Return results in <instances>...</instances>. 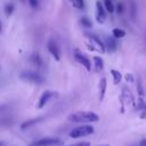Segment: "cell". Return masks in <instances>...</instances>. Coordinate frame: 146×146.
Here are the masks:
<instances>
[{
	"mask_svg": "<svg viewBox=\"0 0 146 146\" xmlns=\"http://www.w3.org/2000/svg\"><path fill=\"white\" fill-rule=\"evenodd\" d=\"M68 121L75 123H89V122H97L99 116L95 112L90 111H78L68 115Z\"/></svg>",
	"mask_w": 146,
	"mask_h": 146,
	"instance_id": "cell-1",
	"label": "cell"
},
{
	"mask_svg": "<svg viewBox=\"0 0 146 146\" xmlns=\"http://www.w3.org/2000/svg\"><path fill=\"white\" fill-rule=\"evenodd\" d=\"M91 133H94V128L89 124H83V125H79V127L72 129L71 132H70V137L76 139V138L89 136Z\"/></svg>",
	"mask_w": 146,
	"mask_h": 146,
	"instance_id": "cell-2",
	"label": "cell"
},
{
	"mask_svg": "<svg viewBox=\"0 0 146 146\" xmlns=\"http://www.w3.org/2000/svg\"><path fill=\"white\" fill-rule=\"evenodd\" d=\"M21 79L24 80V81H27V82H31V83H42L44 81V78L41 76L39 73L34 72V71H24L21 73Z\"/></svg>",
	"mask_w": 146,
	"mask_h": 146,
	"instance_id": "cell-3",
	"label": "cell"
},
{
	"mask_svg": "<svg viewBox=\"0 0 146 146\" xmlns=\"http://www.w3.org/2000/svg\"><path fill=\"white\" fill-rule=\"evenodd\" d=\"M59 143L58 138H52V137H47V138H41L39 140L32 141L29 146H49V145H56Z\"/></svg>",
	"mask_w": 146,
	"mask_h": 146,
	"instance_id": "cell-4",
	"label": "cell"
},
{
	"mask_svg": "<svg viewBox=\"0 0 146 146\" xmlns=\"http://www.w3.org/2000/svg\"><path fill=\"white\" fill-rule=\"evenodd\" d=\"M55 95H57L55 91H50V90L43 91L42 95L40 96L39 102H38V108H42L44 105H47V104L49 103V100L55 97Z\"/></svg>",
	"mask_w": 146,
	"mask_h": 146,
	"instance_id": "cell-5",
	"label": "cell"
},
{
	"mask_svg": "<svg viewBox=\"0 0 146 146\" xmlns=\"http://www.w3.org/2000/svg\"><path fill=\"white\" fill-rule=\"evenodd\" d=\"M86 35H87V38L89 39V41L96 46V50H97V51L105 52V46H104V42H103L97 35H95V34H90V33H87Z\"/></svg>",
	"mask_w": 146,
	"mask_h": 146,
	"instance_id": "cell-6",
	"label": "cell"
},
{
	"mask_svg": "<svg viewBox=\"0 0 146 146\" xmlns=\"http://www.w3.org/2000/svg\"><path fill=\"white\" fill-rule=\"evenodd\" d=\"M47 49L49 50V52L52 55V57L56 60H59L60 59V51H59V48H58V44H57L56 41L49 40L48 43H47Z\"/></svg>",
	"mask_w": 146,
	"mask_h": 146,
	"instance_id": "cell-7",
	"label": "cell"
},
{
	"mask_svg": "<svg viewBox=\"0 0 146 146\" xmlns=\"http://www.w3.org/2000/svg\"><path fill=\"white\" fill-rule=\"evenodd\" d=\"M74 59H75L78 63H80L82 66H84L87 71H90V70H91L90 59H88V57L84 56L83 54H81V52H79V51H75V52H74Z\"/></svg>",
	"mask_w": 146,
	"mask_h": 146,
	"instance_id": "cell-8",
	"label": "cell"
},
{
	"mask_svg": "<svg viewBox=\"0 0 146 146\" xmlns=\"http://www.w3.org/2000/svg\"><path fill=\"white\" fill-rule=\"evenodd\" d=\"M96 19H97V22L99 24H103L105 22V19H106L105 8H104V6L99 1L96 2Z\"/></svg>",
	"mask_w": 146,
	"mask_h": 146,
	"instance_id": "cell-9",
	"label": "cell"
},
{
	"mask_svg": "<svg viewBox=\"0 0 146 146\" xmlns=\"http://www.w3.org/2000/svg\"><path fill=\"white\" fill-rule=\"evenodd\" d=\"M104 46H105V49L108 50V51H111V52L115 51V49H116V42H115V40H114L113 38H111V36H105Z\"/></svg>",
	"mask_w": 146,
	"mask_h": 146,
	"instance_id": "cell-10",
	"label": "cell"
},
{
	"mask_svg": "<svg viewBox=\"0 0 146 146\" xmlns=\"http://www.w3.org/2000/svg\"><path fill=\"white\" fill-rule=\"evenodd\" d=\"M106 84H107L106 78H102L100 81H99V99L100 100L104 99V96H105V92H106Z\"/></svg>",
	"mask_w": 146,
	"mask_h": 146,
	"instance_id": "cell-11",
	"label": "cell"
},
{
	"mask_svg": "<svg viewBox=\"0 0 146 146\" xmlns=\"http://www.w3.org/2000/svg\"><path fill=\"white\" fill-rule=\"evenodd\" d=\"M92 59H94V64H95L96 71L97 72L103 71V68H104V62H103V59L100 57H98V56H95Z\"/></svg>",
	"mask_w": 146,
	"mask_h": 146,
	"instance_id": "cell-12",
	"label": "cell"
},
{
	"mask_svg": "<svg viewBox=\"0 0 146 146\" xmlns=\"http://www.w3.org/2000/svg\"><path fill=\"white\" fill-rule=\"evenodd\" d=\"M111 74L113 75V82L114 84H119L122 80V74L116 70H111Z\"/></svg>",
	"mask_w": 146,
	"mask_h": 146,
	"instance_id": "cell-13",
	"label": "cell"
},
{
	"mask_svg": "<svg viewBox=\"0 0 146 146\" xmlns=\"http://www.w3.org/2000/svg\"><path fill=\"white\" fill-rule=\"evenodd\" d=\"M42 120H43V117H38V119H32V120L25 121V122L21 125V128H22V129H26V128H29V127H31V125H33V124H35V123L42 121Z\"/></svg>",
	"mask_w": 146,
	"mask_h": 146,
	"instance_id": "cell-14",
	"label": "cell"
},
{
	"mask_svg": "<svg viewBox=\"0 0 146 146\" xmlns=\"http://www.w3.org/2000/svg\"><path fill=\"white\" fill-rule=\"evenodd\" d=\"M113 35H114V38H116V39H121V38H123L124 35H125V31L124 30H122V29H119V27H115V29H113Z\"/></svg>",
	"mask_w": 146,
	"mask_h": 146,
	"instance_id": "cell-15",
	"label": "cell"
},
{
	"mask_svg": "<svg viewBox=\"0 0 146 146\" xmlns=\"http://www.w3.org/2000/svg\"><path fill=\"white\" fill-rule=\"evenodd\" d=\"M32 62H33V64H34L36 67L42 66V59H41V57H40L39 54H34V55L32 56Z\"/></svg>",
	"mask_w": 146,
	"mask_h": 146,
	"instance_id": "cell-16",
	"label": "cell"
},
{
	"mask_svg": "<svg viewBox=\"0 0 146 146\" xmlns=\"http://www.w3.org/2000/svg\"><path fill=\"white\" fill-rule=\"evenodd\" d=\"M122 92H123V96H124V98L127 99L128 103H131V102L133 100V98H132V94L130 92V90H129L128 88H123V89H122Z\"/></svg>",
	"mask_w": 146,
	"mask_h": 146,
	"instance_id": "cell-17",
	"label": "cell"
},
{
	"mask_svg": "<svg viewBox=\"0 0 146 146\" xmlns=\"http://www.w3.org/2000/svg\"><path fill=\"white\" fill-rule=\"evenodd\" d=\"M104 8L108 13H113L114 11V5H113L112 0H104Z\"/></svg>",
	"mask_w": 146,
	"mask_h": 146,
	"instance_id": "cell-18",
	"label": "cell"
},
{
	"mask_svg": "<svg viewBox=\"0 0 146 146\" xmlns=\"http://www.w3.org/2000/svg\"><path fill=\"white\" fill-rule=\"evenodd\" d=\"M73 6L78 9H83L84 8V1L83 0H71Z\"/></svg>",
	"mask_w": 146,
	"mask_h": 146,
	"instance_id": "cell-19",
	"label": "cell"
},
{
	"mask_svg": "<svg viewBox=\"0 0 146 146\" xmlns=\"http://www.w3.org/2000/svg\"><path fill=\"white\" fill-rule=\"evenodd\" d=\"M81 23H82L83 26H87V27H91V26H92V23H91L90 19L87 18V17H82V18H81Z\"/></svg>",
	"mask_w": 146,
	"mask_h": 146,
	"instance_id": "cell-20",
	"label": "cell"
},
{
	"mask_svg": "<svg viewBox=\"0 0 146 146\" xmlns=\"http://www.w3.org/2000/svg\"><path fill=\"white\" fill-rule=\"evenodd\" d=\"M68 146H90V143L81 141V143H76V144H73V145H68Z\"/></svg>",
	"mask_w": 146,
	"mask_h": 146,
	"instance_id": "cell-21",
	"label": "cell"
},
{
	"mask_svg": "<svg viewBox=\"0 0 146 146\" xmlns=\"http://www.w3.org/2000/svg\"><path fill=\"white\" fill-rule=\"evenodd\" d=\"M125 80H127L128 82H132V81H133V75H132V74H130V73L125 74Z\"/></svg>",
	"mask_w": 146,
	"mask_h": 146,
	"instance_id": "cell-22",
	"label": "cell"
},
{
	"mask_svg": "<svg viewBox=\"0 0 146 146\" xmlns=\"http://www.w3.org/2000/svg\"><path fill=\"white\" fill-rule=\"evenodd\" d=\"M138 92H139V96H140V97L144 96V91H143V87H141L140 82H138Z\"/></svg>",
	"mask_w": 146,
	"mask_h": 146,
	"instance_id": "cell-23",
	"label": "cell"
},
{
	"mask_svg": "<svg viewBox=\"0 0 146 146\" xmlns=\"http://www.w3.org/2000/svg\"><path fill=\"white\" fill-rule=\"evenodd\" d=\"M13 9H14L13 5H7V7H6V13H7V14H10V13L13 11Z\"/></svg>",
	"mask_w": 146,
	"mask_h": 146,
	"instance_id": "cell-24",
	"label": "cell"
},
{
	"mask_svg": "<svg viewBox=\"0 0 146 146\" xmlns=\"http://www.w3.org/2000/svg\"><path fill=\"white\" fill-rule=\"evenodd\" d=\"M30 5H31V7L36 8L38 7V0H30Z\"/></svg>",
	"mask_w": 146,
	"mask_h": 146,
	"instance_id": "cell-25",
	"label": "cell"
},
{
	"mask_svg": "<svg viewBox=\"0 0 146 146\" xmlns=\"http://www.w3.org/2000/svg\"><path fill=\"white\" fill-rule=\"evenodd\" d=\"M122 13V3H119L117 5V14H121Z\"/></svg>",
	"mask_w": 146,
	"mask_h": 146,
	"instance_id": "cell-26",
	"label": "cell"
},
{
	"mask_svg": "<svg viewBox=\"0 0 146 146\" xmlns=\"http://www.w3.org/2000/svg\"><path fill=\"white\" fill-rule=\"evenodd\" d=\"M139 146H146V139H143V140L139 143Z\"/></svg>",
	"mask_w": 146,
	"mask_h": 146,
	"instance_id": "cell-27",
	"label": "cell"
},
{
	"mask_svg": "<svg viewBox=\"0 0 146 146\" xmlns=\"http://www.w3.org/2000/svg\"><path fill=\"white\" fill-rule=\"evenodd\" d=\"M97 146H110V145H97Z\"/></svg>",
	"mask_w": 146,
	"mask_h": 146,
	"instance_id": "cell-28",
	"label": "cell"
},
{
	"mask_svg": "<svg viewBox=\"0 0 146 146\" xmlns=\"http://www.w3.org/2000/svg\"><path fill=\"white\" fill-rule=\"evenodd\" d=\"M144 108H145V111H146V105H144Z\"/></svg>",
	"mask_w": 146,
	"mask_h": 146,
	"instance_id": "cell-29",
	"label": "cell"
},
{
	"mask_svg": "<svg viewBox=\"0 0 146 146\" xmlns=\"http://www.w3.org/2000/svg\"><path fill=\"white\" fill-rule=\"evenodd\" d=\"M0 146H2V143H1V141H0Z\"/></svg>",
	"mask_w": 146,
	"mask_h": 146,
	"instance_id": "cell-30",
	"label": "cell"
}]
</instances>
